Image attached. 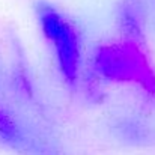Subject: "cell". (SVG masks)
I'll list each match as a JSON object with an SVG mask.
<instances>
[{"mask_svg": "<svg viewBox=\"0 0 155 155\" xmlns=\"http://www.w3.org/2000/svg\"><path fill=\"white\" fill-rule=\"evenodd\" d=\"M38 17L45 36L54 47L62 71L68 77H75L80 66V45L72 24L48 5L39 6Z\"/></svg>", "mask_w": 155, "mask_h": 155, "instance_id": "6da1fadb", "label": "cell"}]
</instances>
